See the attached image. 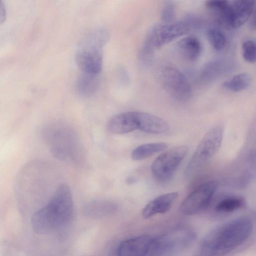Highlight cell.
<instances>
[{
  "label": "cell",
  "mask_w": 256,
  "mask_h": 256,
  "mask_svg": "<svg viewBox=\"0 0 256 256\" xmlns=\"http://www.w3.org/2000/svg\"><path fill=\"white\" fill-rule=\"evenodd\" d=\"M73 215L70 190L64 184L58 186L47 204L32 216V230L39 234H51L65 228Z\"/></svg>",
  "instance_id": "6da1fadb"
},
{
  "label": "cell",
  "mask_w": 256,
  "mask_h": 256,
  "mask_svg": "<svg viewBox=\"0 0 256 256\" xmlns=\"http://www.w3.org/2000/svg\"><path fill=\"white\" fill-rule=\"evenodd\" d=\"M252 224L246 218H238L210 230L202 239L200 250L204 255H223L244 243L250 235Z\"/></svg>",
  "instance_id": "7a4b0ae2"
},
{
  "label": "cell",
  "mask_w": 256,
  "mask_h": 256,
  "mask_svg": "<svg viewBox=\"0 0 256 256\" xmlns=\"http://www.w3.org/2000/svg\"><path fill=\"white\" fill-rule=\"evenodd\" d=\"M42 134L56 158L68 162L78 160L82 148L78 134L70 126L62 122H52L44 127Z\"/></svg>",
  "instance_id": "3957f363"
},
{
  "label": "cell",
  "mask_w": 256,
  "mask_h": 256,
  "mask_svg": "<svg viewBox=\"0 0 256 256\" xmlns=\"http://www.w3.org/2000/svg\"><path fill=\"white\" fill-rule=\"evenodd\" d=\"M110 34L104 28H96L80 41L76 52V62L83 72L99 74L103 64L102 48Z\"/></svg>",
  "instance_id": "277c9868"
},
{
  "label": "cell",
  "mask_w": 256,
  "mask_h": 256,
  "mask_svg": "<svg viewBox=\"0 0 256 256\" xmlns=\"http://www.w3.org/2000/svg\"><path fill=\"white\" fill-rule=\"evenodd\" d=\"M156 76L162 88L180 102L188 100L191 96L190 85L182 72L173 64L164 62L156 69Z\"/></svg>",
  "instance_id": "5b68a950"
},
{
  "label": "cell",
  "mask_w": 256,
  "mask_h": 256,
  "mask_svg": "<svg viewBox=\"0 0 256 256\" xmlns=\"http://www.w3.org/2000/svg\"><path fill=\"white\" fill-rule=\"evenodd\" d=\"M222 138L220 126L214 127L205 134L186 167V179L192 178L214 156L220 147Z\"/></svg>",
  "instance_id": "8992f818"
},
{
  "label": "cell",
  "mask_w": 256,
  "mask_h": 256,
  "mask_svg": "<svg viewBox=\"0 0 256 256\" xmlns=\"http://www.w3.org/2000/svg\"><path fill=\"white\" fill-rule=\"evenodd\" d=\"M196 234L189 226H178L156 235L152 256L164 255L188 248L196 238Z\"/></svg>",
  "instance_id": "52a82bcc"
},
{
  "label": "cell",
  "mask_w": 256,
  "mask_h": 256,
  "mask_svg": "<svg viewBox=\"0 0 256 256\" xmlns=\"http://www.w3.org/2000/svg\"><path fill=\"white\" fill-rule=\"evenodd\" d=\"M191 30L189 24L184 19L168 23L162 22L150 30L144 44L156 50L187 34Z\"/></svg>",
  "instance_id": "ba28073f"
},
{
  "label": "cell",
  "mask_w": 256,
  "mask_h": 256,
  "mask_svg": "<svg viewBox=\"0 0 256 256\" xmlns=\"http://www.w3.org/2000/svg\"><path fill=\"white\" fill-rule=\"evenodd\" d=\"M188 150L187 146H180L162 153L152 164L151 171L154 177L162 182L170 180L186 156Z\"/></svg>",
  "instance_id": "9c48e42d"
},
{
  "label": "cell",
  "mask_w": 256,
  "mask_h": 256,
  "mask_svg": "<svg viewBox=\"0 0 256 256\" xmlns=\"http://www.w3.org/2000/svg\"><path fill=\"white\" fill-rule=\"evenodd\" d=\"M217 188L215 181L205 182L191 192L182 202L180 210L186 216L197 214L210 204Z\"/></svg>",
  "instance_id": "30bf717a"
},
{
  "label": "cell",
  "mask_w": 256,
  "mask_h": 256,
  "mask_svg": "<svg viewBox=\"0 0 256 256\" xmlns=\"http://www.w3.org/2000/svg\"><path fill=\"white\" fill-rule=\"evenodd\" d=\"M156 235L142 234L122 242L116 252L120 256H152Z\"/></svg>",
  "instance_id": "8fae6325"
},
{
  "label": "cell",
  "mask_w": 256,
  "mask_h": 256,
  "mask_svg": "<svg viewBox=\"0 0 256 256\" xmlns=\"http://www.w3.org/2000/svg\"><path fill=\"white\" fill-rule=\"evenodd\" d=\"M256 6V0H236L230 4L228 16V28H236L250 18Z\"/></svg>",
  "instance_id": "7c38bea8"
},
{
  "label": "cell",
  "mask_w": 256,
  "mask_h": 256,
  "mask_svg": "<svg viewBox=\"0 0 256 256\" xmlns=\"http://www.w3.org/2000/svg\"><path fill=\"white\" fill-rule=\"evenodd\" d=\"M138 130L148 134H160L169 130L168 122L155 115L142 112L135 111Z\"/></svg>",
  "instance_id": "4fadbf2b"
},
{
  "label": "cell",
  "mask_w": 256,
  "mask_h": 256,
  "mask_svg": "<svg viewBox=\"0 0 256 256\" xmlns=\"http://www.w3.org/2000/svg\"><path fill=\"white\" fill-rule=\"evenodd\" d=\"M178 195V192L162 194L150 201L142 210V217L149 218L158 214L168 212L172 208Z\"/></svg>",
  "instance_id": "5bb4252c"
},
{
  "label": "cell",
  "mask_w": 256,
  "mask_h": 256,
  "mask_svg": "<svg viewBox=\"0 0 256 256\" xmlns=\"http://www.w3.org/2000/svg\"><path fill=\"white\" fill-rule=\"evenodd\" d=\"M107 128L114 134H124L138 130L134 112H124L112 117L108 121Z\"/></svg>",
  "instance_id": "9a60e30c"
},
{
  "label": "cell",
  "mask_w": 256,
  "mask_h": 256,
  "mask_svg": "<svg viewBox=\"0 0 256 256\" xmlns=\"http://www.w3.org/2000/svg\"><path fill=\"white\" fill-rule=\"evenodd\" d=\"M176 48L180 55L189 62L196 60L200 55L202 50L199 39L192 35L180 39L176 44Z\"/></svg>",
  "instance_id": "2e32d148"
},
{
  "label": "cell",
  "mask_w": 256,
  "mask_h": 256,
  "mask_svg": "<svg viewBox=\"0 0 256 256\" xmlns=\"http://www.w3.org/2000/svg\"><path fill=\"white\" fill-rule=\"evenodd\" d=\"M116 208L112 202L104 200H92L84 208V215L90 218H100L112 214Z\"/></svg>",
  "instance_id": "e0dca14e"
},
{
  "label": "cell",
  "mask_w": 256,
  "mask_h": 256,
  "mask_svg": "<svg viewBox=\"0 0 256 256\" xmlns=\"http://www.w3.org/2000/svg\"><path fill=\"white\" fill-rule=\"evenodd\" d=\"M98 74L82 72L76 84L77 91L80 95L88 97L95 93L98 86Z\"/></svg>",
  "instance_id": "ac0fdd59"
},
{
  "label": "cell",
  "mask_w": 256,
  "mask_h": 256,
  "mask_svg": "<svg viewBox=\"0 0 256 256\" xmlns=\"http://www.w3.org/2000/svg\"><path fill=\"white\" fill-rule=\"evenodd\" d=\"M167 147V144L163 142L143 144L137 146L132 150L131 157L134 160H142L164 150Z\"/></svg>",
  "instance_id": "d6986e66"
},
{
  "label": "cell",
  "mask_w": 256,
  "mask_h": 256,
  "mask_svg": "<svg viewBox=\"0 0 256 256\" xmlns=\"http://www.w3.org/2000/svg\"><path fill=\"white\" fill-rule=\"evenodd\" d=\"M252 82V78L247 73H240L234 75L223 83L226 88L234 92L246 89Z\"/></svg>",
  "instance_id": "ffe728a7"
},
{
  "label": "cell",
  "mask_w": 256,
  "mask_h": 256,
  "mask_svg": "<svg viewBox=\"0 0 256 256\" xmlns=\"http://www.w3.org/2000/svg\"><path fill=\"white\" fill-rule=\"evenodd\" d=\"M244 200L242 197L230 196L220 200L216 206L219 212H230L243 206Z\"/></svg>",
  "instance_id": "44dd1931"
},
{
  "label": "cell",
  "mask_w": 256,
  "mask_h": 256,
  "mask_svg": "<svg viewBox=\"0 0 256 256\" xmlns=\"http://www.w3.org/2000/svg\"><path fill=\"white\" fill-rule=\"evenodd\" d=\"M206 36L212 48L217 51L223 50L226 43L225 35L220 30L212 28L206 31Z\"/></svg>",
  "instance_id": "7402d4cb"
},
{
  "label": "cell",
  "mask_w": 256,
  "mask_h": 256,
  "mask_svg": "<svg viewBox=\"0 0 256 256\" xmlns=\"http://www.w3.org/2000/svg\"><path fill=\"white\" fill-rule=\"evenodd\" d=\"M176 6L172 0H166L164 4L160 14L162 22L168 23L174 21Z\"/></svg>",
  "instance_id": "603a6c76"
},
{
  "label": "cell",
  "mask_w": 256,
  "mask_h": 256,
  "mask_svg": "<svg viewBox=\"0 0 256 256\" xmlns=\"http://www.w3.org/2000/svg\"><path fill=\"white\" fill-rule=\"evenodd\" d=\"M242 54L244 60L246 62H256V43L250 40L244 41L242 44Z\"/></svg>",
  "instance_id": "cb8c5ba5"
},
{
  "label": "cell",
  "mask_w": 256,
  "mask_h": 256,
  "mask_svg": "<svg viewBox=\"0 0 256 256\" xmlns=\"http://www.w3.org/2000/svg\"><path fill=\"white\" fill-rule=\"evenodd\" d=\"M230 6L228 0H206L205 2L206 7L213 15L226 10Z\"/></svg>",
  "instance_id": "d4e9b609"
},
{
  "label": "cell",
  "mask_w": 256,
  "mask_h": 256,
  "mask_svg": "<svg viewBox=\"0 0 256 256\" xmlns=\"http://www.w3.org/2000/svg\"><path fill=\"white\" fill-rule=\"evenodd\" d=\"M184 20L189 24L192 30L198 29L202 24V19L198 16L192 14H186Z\"/></svg>",
  "instance_id": "484cf974"
},
{
  "label": "cell",
  "mask_w": 256,
  "mask_h": 256,
  "mask_svg": "<svg viewBox=\"0 0 256 256\" xmlns=\"http://www.w3.org/2000/svg\"><path fill=\"white\" fill-rule=\"evenodd\" d=\"M250 26L254 30H256V10H254L250 18Z\"/></svg>",
  "instance_id": "4316f807"
}]
</instances>
